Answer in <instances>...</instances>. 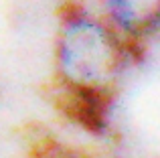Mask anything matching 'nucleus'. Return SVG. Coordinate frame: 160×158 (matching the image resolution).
<instances>
[{
  "instance_id": "2",
  "label": "nucleus",
  "mask_w": 160,
  "mask_h": 158,
  "mask_svg": "<svg viewBox=\"0 0 160 158\" xmlns=\"http://www.w3.org/2000/svg\"><path fill=\"white\" fill-rule=\"evenodd\" d=\"M102 16L138 45L160 31V0H102Z\"/></svg>"
},
{
  "instance_id": "1",
  "label": "nucleus",
  "mask_w": 160,
  "mask_h": 158,
  "mask_svg": "<svg viewBox=\"0 0 160 158\" xmlns=\"http://www.w3.org/2000/svg\"><path fill=\"white\" fill-rule=\"evenodd\" d=\"M132 49L134 45L102 14L69 4L59 18L55 37L57 83L112 95L132 63Z\"/></svg>"
}]
</instances>
